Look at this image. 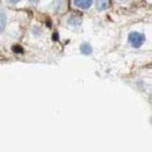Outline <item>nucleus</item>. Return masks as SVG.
<instances>
[{
	"instance_id": "nucleus-1",
	"label": "nucleus",
	"mask_w": 152,
	"mask_h": 152,
	"mask_svg": "<svg viewBox=\"0 0 152 152\" xmlns=\"http://www.w3.org/2000/svg\"><path fill=\"white\" fill-rule=\"evenodd\" d=\"M145 41H146V37L138 32H132V33H129V36H128V42H129L131 46L134 47V48L141 47L145 43Z\"/></svg>"
},
{
	"instance_id": "nucleus-5",
	"label": "nucleus",
	"mask_w": 152,
	"mask_h": 152,
	"mask_svg": "<svg viewBox=\"0 0 152 152\" xmlns=\"http://www.w3.org/2000/svg\"><path fill=\"white\" fill-rule=\"evenodd\" d=\"M80 23H81V18H80V17L72 15L69 19V24L70 26H80Z\"/></svg>"
},
{
	"instance_id": "nucleus-2",
	"label": "nucleus",
	"mask_w": 152,
	"mask_h": 152,
	"mask_svg": "<svg viewBox=\"0 0 152 152\" xmlns=\"http://www.w3.org/2000/svg\"><path fill=\"white\" fill-rule=\"evenodd\" d=\"M74 4L76 8H80V9H88L91 7L93 4V0H74Z\"/></svg>"
},
{
	"instance_id": "nucleus-9",
	"label": "nucleus",
	"mask_w": 152,
	"mask_h": 152,
	"mask_svg": "<svg viewBox=\"0 0 152 152\" xmlns=\"http://www.w3.org/2000/svg\"><path fill=\"white\" fill-rule=\"evenodd\" d=\"M53 39H56V41L58 39V37H57V33H55V34H53Z\"/></svg>"
},
{
	"instance_id": "nucleus-6",
	"label": "nucleus",
	"mask_w": 152,
	"mask_h": 152,
	"mask_svg": "<svg viewBox=\"0 0 152 152\" xmlns=\"http://www.w3.org/2000/svg\"><path fill=\"white\" fill-rule=\"evenodd\" d=\"M5 23H7V18H5V14L4 13H0V33L4 31L5 28Z\"/></svg>"
},
{
	"instance_id": "nucleus-10",
	"label": "nucleus",
	"mask_w": 152,
	"mask_h": 152,
	"mask_svg": "<svg viewBox=\"0 0 152 152\" xmlns=\"http://www.w3.org/2000/svg\"><path fill=\"white\" fill-rule=\"evenodd\" d=\"M29 1H31V3H37L38 0H29Z\"/></svg>"
},
{
	"instance_id": "nucleus-4",
	"label": "nucleus",
	"mask_w": 152,
	"mask_h": 152,
	"mask_svg": "<svg viewBox=\"0 0 152 152\" xmlns=\"http://www.w3.org/2000/svg\"><path fill=\"white\" fill-rule=\"evenodd\" d=\"M80 51H81L83 55H90L93 52V48L89 43H83L81 46H80Z\"/></svg>"
},
{
	"instance_id": "nucleus-3",
	"label": "nucleus",
	"mask_w": 152,
	"mask_h": 152,
	"mask_svg": "<svg viewBox=\"0 0 152 152\" xmlns=\"http://www.w3.org/2000/svg\"><path fill=\"white\" fill-rule=\"evenodd\" d=\"M109 7V0H96V9L98 10H105V9Z\"/></svg>"
},
{
	"instance_id": "nucleus-8",
	"label": "nucleus",
	"mask_w": 152,
	"mask_h": 152,
	"mask_svg": "<svg viewBox=\"0 0 152 152\" xmlns=\"http://www.w3.org/2000/svg\"><path fill=\"white\" fill-rule=\"evenodd\" d=\"M9 3H12V4H17V3H19L20 0H8Z\"/></svg>"
},
{
	"instance_id": "nucleus-7",
	"label": "nucleus",
	"mask_w": 152,
	"mask_h": 152,
	"mask_svg": "<svg viewBox=\"0 0 152 152\" xmlns=\"http://www.w3.org/2000/svg\"><path fill=\"white\" fill-rule=\"evenodd\" d=\"M13 51H14V52H22V48H20V47H17V46H15V47L13 48Z\"/></svg>"
}]
</instances>
